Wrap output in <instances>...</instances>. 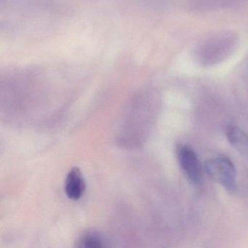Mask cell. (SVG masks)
<instances>
[{
    "instance_id": "obj_1",
    "label": "cell",
    "mask_w": 248,
    "mask_h": 248,
    "mask_svg": "<svg viewBox=\"0 0 248 248\" xmlns=\"http://www.w3.org/2000/svg\"><path fill=\"white\" fill-rule=\"evenodd\" d=\"M205 169L211 179L222 185L229 192L236 190V169L228 157L218 155L211 157L205 162Z\"/></svg>"
},
{
    "instance_id": "obj_2",
    "label": "cell",
    "mask_w": 248,
    "mask_h": 248,
    "mask_svg": "<svg viewBox=\"0 0 248 248\" xmlns=\"http://www.w3.org/2000/svg\"><path fill=\"white\" fill-rule=\"evenodd\" d=\"M178 162L183 174L192 184L202 181V168L195 150L187 144H179L176 147Z\"/></svg>"
},
{
    "instance_id": "obj_3",
    "label": "cell",
    "mask_w": 248,
    "mask_h": 248,
    "mask_svg": "<svg viewBox=\"0 0 248 248\" xmlns=\"http://www.w3.org/2000/svg\"><path fill=\"white\" fill-rule=\"evenodd\" d=\"M64 189L66 195L69 199L77 201L81 198L85 190V182L80 169L74 167L68 171Z\"/></svg>"
},
{
    "instance_id": "obj_4",
    "label": "cell",
    "mask_w": 248,
    "mask_h": 248,
    "mask_svg": "<svg viewBox=\"0 0 248 248\" xmlns=\"http://www.w3.org/2000/svg\"><path fill=\"white\" fill-rule=\"evenodd\" d=\"M226 135L230 144L241 154L248 156V135L239 127L228 125Z\"/></svg>"
},
{
    "instance_id": "obj_5",
    "label": "cell",
    "mask_w": 248,
    "mask_h": 248,
    "mask_svg": "<svg viewBox=\"0 0 248 248\" xmlns=\"http://www.w3.org/2000/svg\"><path fill=\"white\" fill-rule=\"evenodd\" d=\"M74 248H107L103 236L95 231H88L82 234Z\"/></svg>"
}]
</instances>
